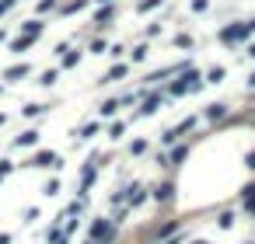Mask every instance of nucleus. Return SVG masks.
I'll use <instances>...</instances> for the list:
<instances>
[{
  "label": "nucleus",
  "mask_w": 255,
  "mask_h": 244,
  "mask_svg": "<svg viewBox=\"0 0 255 244\" xmlns=\"http://www.w3.org/2000/svg\"><path fill=\"white\" fill-rule=\"evenodd\" d=\"M245 31H248V28H227V31H224V42H234V38H245Z\"/></svg>",
  "instance_id": "f257e3e1"
},
{
  "label": "nucleus",
  "mask_w": 255,
  "mask_h": 244,
  "mask_svg": "<svg viewBox=\"0 0 255 244\" xmlns=\"http://www.w3.org/2000/svg\"><path fill=\"white\" fill-rule=\"evenodd\" d=\"M28 73V66H11L7 70V80H18V77H25Z\"/></svg>",
  "instance_id": "f03ea898"
},
{
  "label": "nucleus",
  "mask_w": 255,
  "mask_h": 244,
  "mask_svg": "<svg viewBox=\"0 0 255 244\" xmlns=\"http://www.w3.org/2000/svg\"><path fill=\"white\" fill-rule=\"evenodd\" d=\"M11 4H14V0H0V14H4V11H7Z\"/></svg>",
  "instance_id": "7ed1b4c3"
},
{
  "label": "nucleus",
  "mask_w": 255,
  "mask_h": 244,
  "mask_svg": "<svg viewBox=\"0 0 255 244\" xmlns=\"http://www.w3.org/2000/svg\"><path fill=\"white\" fill-rule=\"evenodd\" d=\"M248 168H255V153H252V157H248Z\"/></svg>",
  "instance_id": "20e7f679"
},
{
  "label": "nucleus",
  "mask_w": 255,
  "mask_h": 244,
  "mask_svg": "<svg viewBox=\"0 0 255 244\" xmlns=\"http://www.w3.org/2000/svg\"><path fill=\"white\" fill-rule=\"evenodd\" d=\"M248 53H252V56H255V46H252V49H248Z\"/></svg>",
  "instance_id": "39448f33"
},
{
  "label": "nucleus",
  "mask_w": 255,
  "mask_h": 244,
  "mask_svg": "<svg viewBox=\"0 0 255 244\" xmlns=\"http://www.w3.org/2000/svg\"><path fill=\"white\" fill-rule=\"evenodd\" d=\"M248 28H252V31H255V21H252V25H248Z\"/></svg>",
  "instance_id": "423d86ee"
},
{
  "label": "nucleus",
  "mask_w": 255,
  "mask_h": 244,
  "mask_svg": "<svg viewBox=\"0 0 255 244\" xmlns=\"http://www.w3.org/2000/svg\"><path fill=\"white\" fill-rule=\"evenodd\" d=\"M252 84H255V73H252Z\"/></svg>",
  "instance_id": "0eeeda50"
},
{
  "label": "nucleus",
  "mask_w": 255,
  "mask_h": 244,
  "mask_svg": "<svg viewBox=\"0 0 255 244\" xmlns=\"http://www.w3.org/2000/svg\"><path fill=\"white\" fill-rule=\"evenodd\" d=\"M101 4H105V0H101Z\"/></svg>",
  "instance_id": "6e6552de"
}]
</instances>
